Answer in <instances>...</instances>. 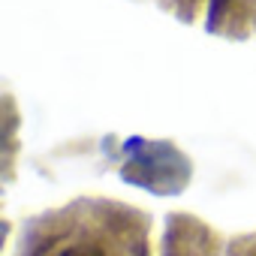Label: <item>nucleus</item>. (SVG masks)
I'll list each match as a JSON object with an SVG mask.
<instances>
[{"mask_svg":"<svg viewBox=\"0 0 256 256\" xmlns=\"http://www.w3.org/2000/svg\"><path fill=\"white\" fill-rule=\"evenodd\" d=\"M139 151L130 154L124 166V178L142 184L154 193H178L187 178H190V166L187 160L163 142H136Z\"/></svg>","mask_w":256,"mask_h":256,"instance_id":"1","label":"nucleus"},{"mask_svg":"<svg viewBox=\"0 0 256 256\" xmlns=\"http://www.w3.org/2000/svg\"><path fill=\"white\" fill-rule=\"evenodd\" d=\"M58 256H108L102 247H94L90 241H84V244H70V247H64ZM139 256V253H136Z\"/></svg>","mask_w":256,"mask_h":256,"instance_id":"2","label":"nucleus"}]
</instances>
